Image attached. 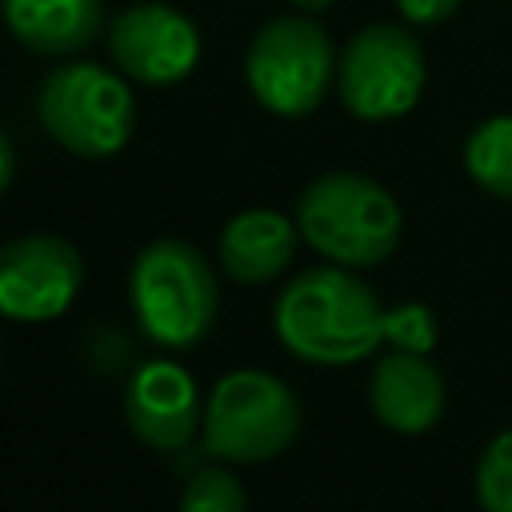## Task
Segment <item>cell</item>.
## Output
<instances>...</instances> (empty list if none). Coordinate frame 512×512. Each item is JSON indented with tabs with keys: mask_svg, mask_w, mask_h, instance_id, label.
Here are the masks:
<instances>
[{
	"mask_svg": "<svg viewBox=\"0 0 512 512\" xmlns=\"http://www.w3.org/2000/svg\"><path fill=\"white\" fill-rule=\"evenodd\" d=\"M84 284L80 252L52 232L16 236L0 252V308L8 320L44 324L72 308Z\"/></svg>",
	"mask_w": 512,
	"mask_h": 512,
	"instance_id": "8",
	"label": "cell"
},
{
	"mask_svg": "<svg viewBox=\"0 0 512 512\" xmlns=\"http://www.w3.org/2000/svg\"><path fill=\"white\" fill-rule=\"evenodd\" d=\"M396 8L408 24L428 28V24H444L460 8V0H396Z\"/></svg>",
	"mask_w": 512,
	"mask_h": 512,
	"instance_id": "18",
	"label": "cell"
},
{
	"mask_svg": "<svg viewBox=\"0 0 512 512\" xmlns=\"http://www.w3.org/2000/svg\"><path fill=\"white\" fill-rule=\"evenodd\" d=\"M336 52L328 32L304 16H276L268 20L244 56V80L252 96L276 116H308L328 96L336 80Z\"/></svg>",
	"mask_w": 512,
	"mask_h": 512,
	"instance_id": "6",
	"label": "cell"
},
{
	"mask_svg": "<svg viewBox=\"0 0 512 512\" xmlns=\"http://www.w3.org/2000/svg\"><path fill=\"white\" fill-rule=\"evenodd\" d=\"M36 116L40 128L72 156L104 160L128 144L136 104L128 84L112 68L92 60H72V64H56L44 76L36 92Z\"/></svg>",
	"mask_w": 512,
	"mask_h": 512,
	"instance_id": "4",
	"label": "cell"
},
{
	"mask_svg": "<svg viewBox=\"0 0 512 512\" xmlns=\"http://www.w3.org/2000/svg\"><path fill=\"white\" fill-rule=\"evenodd\" d=\"M100 16V0H4V20L12 36L40 56L80 52L96 40Z\"/></svg>",
	"mask_w": 512,
	"mask_h": 512,
	"instance_id": "13",
	"label": "cell"
},
{
	"mask_svg": "<svg viewBox=\"0 0 512 512\" xmlns=\"http://www.w3.org/2000/svg\"><path fill=\"white\" fill-rule=\"evenodd\" d=\"M276 340L304 364L340 368L372 356L384 340V308L348 264H320L288 280L272 308Z\"/></svg>",
	"mask_w": 512,
	"mask_h": 512,
	"instance_id": "1",
	"label": "cell"
},
{
	"mask_svg": "<svg viewBox=\"0 0 512 512\" xmlns=\"http://www.w3.org/2000/svg\"><path fill=\"white\" fill-rule=\"evenodd\" d=\"M368 404L372 416L400 436L428 432L444 416V376L424 352L392 348L372 364Z\"/></svg>",
	"mask_w": 512,
	"mask_h": 512,
	"instance_id": "11",
	"label": "cell"
},
{
	"mask_svg": "<svg viewBox=\"0 0 512 512\" xmlns=\"http://www.w3.org/2000/svg\"><path fill=\"white\" fill-rule=\"evenodd\" d=\"M124 420L132 436L156 452L184 448L204 424L192 372L176 360H144L124 384Z\"/></svg>",
	"mask_w": 512,
	"mask_h": 512,
	"instance_id": "10",
	"label": "cell"
},
{
	"mask_svg": "<svg viewBox=\"0 0 512 512\" xmlns=\"http://www.w3.org/2000/svg\"><path fill=\"white\" fill-rule=\"evenodd\" d=\"M300 236L328 260L372 268L400 240V204L360 172H324L296 200Z\"/></svg>",
	"mask_w": 512,
	"mask_h": 512,
	"instance_id": "3",
	"label": "cell"
},
{
	"mask_svg": "<svg viewBox=\"0 0 512 512\" xmlns=\"http://www.w3.org/2000/svg\"><path fill=\"white\" fill-rule=\"evenodd\" d=\"M12 184V140L0 136V188Z\"/></svg>",
	"mask_w": 512,
	"mask_h": 512,
	"instance_id": "19",
	"label": "cell"
},
{
	"mask_svg": "<svg viewBox=\"0 0 512 512\" xmlns=\"http://www.w3.org/2000/svg\"><path fill=\"white\" fill-rule=\"evenodd\" d=\"M108 52L128 80L168 88L192 76V68L200 64V32L180 8L164 0H144L112 20Z\"/></svg>",
	"mask_w": 512,
	"mask_h": 512,
	"instance_id": "9",
	"label": "cell"
},
{
	"mask_svg": "<svg viewBox=\"0 0 512 512\" xmlns=\"http://www.w3.org/2000/svg\"><path fill=\"white\" fill-rule=\"evenodd\" d=\"M288 4H296L300 12H308V16H312V12H324L332 0H288Z\"/></svg>",
	"mask_w": 512,
	"mask_h": 512,
	"instance_id": "20",
	"label": "cell"
},
{
	"mask_svg": "<svg viewBox=\"0 0 512 512\" xmlns=\"http://www.w3.org/2000/svg\"><path fill=\"white\" fill-rule=\"evenodd\" d=\"M476 500L488 512H512V428L488 440L476 464Z\"/></svg>",
	"mask_w": 512,
	"mask_h": 512,
	"instance_id": "15",
	"label": "cell"
},
{
	"mask_svg": "<svg viewBox=\"0 0 512 512\" xmlns=\"http://www.w3.org/2000/svg\"><path fill=\"white\" fill-rule=\"evenodd\" d=\"M300 428L296 392L260 368L220 376L204 404V452L228 464H264L280 456Z\"/></svg>",
	"mask_w": 512,
	"mask_h": 512,
	"instance_id": "5",
	"label": "cell"
},
{
	"mask_svg": "<svg viewBox=\"0 0 512 512\" xmlns=\"http://www.w3.org/2000/svg\"><path fill=\"white\" fill-rule=\"evenodd\" d=\"M436 316L428 304L404 300L396 308H384V340L404 352H432L436 348Z\"/></svg>",
	"mask_w": 512,
	"mask_h": 512,
	"instance_id": "17",
	"label": "cell"
},
{
	"mask_svg": "<svg viewBox=\"0 0 512 512\" xmlns=\"http://www.w3.org/2000/svg\"><path fill=\"white\" fill-rule=\"evenodd\" d=\"M128 304L152 344L192 348L216 324V272L192 244L172 236L152 240L128 268Z\"/></svg>",
	"mask_w": 512,
	"mask_h": 512,
	"instance_id": "2",
	"label": "cell"
},
{
	"mask_svg": "<svg viewBox=\"0 0 512 512\" xmlns=\"http://www.w3.org/2000/svg\"><path fill=\"white\" fill-rule=\"evenodd\" d=\"M296 232L300 224L288 220L284 212L276 208H248V212H236L220 240H216V256H220V268L240 280V284H264V280H276L292 252H296Z\"/></svg>",
	"mask_w": 512,
	"mask_h": 512,
	"instance_id": "12",
	"label": "cell"
},
{
	"mask_svg": "<svg viewBox=\"0 0 512 512\" xmlns=\"http://www.w3.org/2000/svg\"><path fill=\"white\" fill-rule=\"evenodd\" d=\"M464 168L488 196L512 200V116H488L468 132Z\"/></svg>",
	"mask_w": 512,
	"mask_h": 512,
	"instance_id": "14",
	"label": "cell"
},
{
	"mask_svg": "<svg viewBox=\"0 0 512 512\" xmlns=\"http://www.w3.org/2000/svg\"><path fill=\"white\" fill-rule=\"evenodd\" d=\"M248 492L240 488V480L228 468H200L184 492H180V508L184 512H244Z\"/></svg>",
	"mask_w": 512,
	"mask_h": 512,
	"instance_id": "16",
	"label": "cell"
},
{
	"mask_svg": "<svg viewBox=\"0 0 512 512\" xmlns=\"http://www.w3.org/2000/svg\"><path fill=\"white\" fill-rule=\"evenodd\" d=\"M424 48L400 24L360 28L336 60V96L360 120H396L424 92Z\"/></svg>",
	"mask_w": 512,
	"mask_h": 512,
	"instance_id": "7",
	"label": "cell"
}]
</instances>
